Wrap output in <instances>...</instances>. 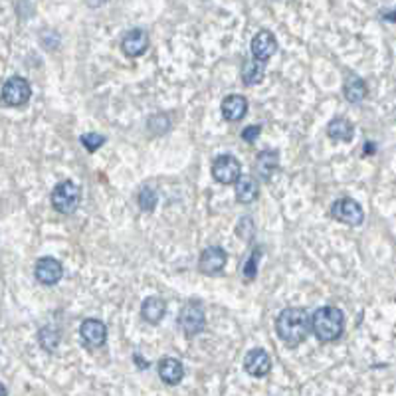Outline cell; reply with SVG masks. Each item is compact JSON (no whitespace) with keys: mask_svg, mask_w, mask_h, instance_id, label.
Listing matches in <instances>:
<instances>
[{"mask_svg":"<svg viewBox=\"0 0 396 396\" xmlns=\"http://www.w3.org/2000/svg\"><path fill=\"white\" fill-rule=\"evenodd\" d=\"M311 331V317L303 307H286L275 319V333L287 347H298Z\"/></svg>","mask_w":396,"mask_h":396,"instance_id":"obj_1","label":"cell"},{"mask_svg":"<svg viewBox=\"0 0 396 396\" xmlns=\"http://www.w3.org/2000/svg\"><path fill=\"white\" fill-rule=\"evenodd\" d=\"M311 331L321 343L337 341L345 331V315L335 305L319 307L311 315Z\"/></svg>","mask_w":396,"mask_h":396,"instance_id":"obj_2","label":"cell"},{"mask_svg":"<svg viewBox=\"0 0 396 396\" xmlns=\"http://www.w3.org/2000/svg\"><path fill=\"white\" fill-rule=\"evenodd\" d=\"M80 203H82V191L76 182L64 180V182L55 184L54 192H52V206L60 214H74Z\"/></svg>","mask_w":396,"mask_h":396,"instance_id":"obj_3","label":"cell"},{"mask_svg":"<svg viewBox=\"0 0 396 396\" xmlns=\"http://www.w3.org/2000/svg\"><path fill=\"white\" fill-rule=\"evenodd\" d=\"M206 315L205 307L198 301H189L178 315V327L182 329V333L187 337H194L198 333L205 331Z\"/></svg>","mask_w":396,"mask_h":396,"instance_id":"obj_4","label":"cell"},{"mask_svg":"<svg viewBox=\"0 0 396 396\" xmlns=\"http://www.w3.org/2000/svg\"><path fill=\"white\" fill-rule=\"evenodd\" d=\"M331 216L347 226H361L365 220V210L356 200L345 196L331 205Z\"/></svg>","mask_w":396,"mask_h":396,"instance_id":"obj_5","label":"cell"},{"mask_svg":"<svg viewBox=\"0 0 396 396\" xmlns=\"http://www.w3.org/2000/svg\"><path fill=\"white\" fill-rule=\"evenodd\" d=\"M2 101L10 107H20V105H26L32 96V87L24 78L20 76H12L10 80H6L2 85Z\"/></svg>","mask_w":396,"mask_h":396,"instance_id":"obj_6","label":"cell"},{"mask_svg":"<svg viewBox=\"0 0 396 396\" xmlns=\"http://www.w3.org/2000/svg\"><path fill=\"white\" fill-rule=\"evenodd\" d=\"M212 177L220 184H236L242 177V164L232 155H220L212 163Z\"/></svg>","mask_w":396,"mask_h":396,"instance_id":"obj_7","label":"cell"},{"mask_svg":"<svg viewBox=\"0 0 396 396\" xmlns=\"http://www.w3.org/2000/svg\"><path fill=\"white\" fill-rule=\"evenodd\" d=\"M226 250L220 246H208L203 250L200 258H198V270L205 275H216L224 270L226 266Z\"/></svg>","mask_w":396,"mask_h":396,"instance_id":"obj_8","label":"cell"},{"mask_svg":"<svg viewBox=\"0 0 396 396\" xmlns=\"http://www.w3.org/2000/svg\"><path fill=\"white\" fill-rule=\"evenodd\" d=\"M34 275H36V279L40 282L42 286H55L64 275V266L55 258L46 256V258H40L36 261Z\"/></svg>","mask_w":396,"mask_h":396,"instance_id":"obj_9","label":"cell"},{"mask_svg":"<svg viewBox=\"0 0 396 396\" xmlns=\"http://www.w3.org/2000/svg\"><path fill=\"white\" fill-rule=\"evenodd\" d=\"M147 48H149V34L143 28H133L125 32V36L121 38V50L129 58L143 55L147 52Z\"/></svg>","mask_w":396,"mask_h":396,"instance_id":"obj_10","label":"cell"},{"mask_svg":"<svg viewBox=\"0 0 396 396\" xmlns=\"http://www.w3.org/2000/svg\"><path fill=\"white\" fill-rule=\"evenodd\" d=\"M80 335L87 347H101L107 341V327L99 319H85L80 325Z\"/></svg>","mask_w":396,"mask_h":396,"instance_id":"obj_11","label":"cell"},{"mask_svg":"<svg viewBox=\"0 0 396 396\" xmlns=\"http://www.w3.org/2000/svg\"><path fill=\"white\" fill-rule=\"evenodd\" d=\"M277 52V40L270 30H261L252 38V54L260 62H268Z\"/></svg>","mask_w":396,"mask_h":396,"instance_id":"obj_12","label":"cell"},{"mask_svg":"<svg viewBox=\"0 0 396 396\" xmlns=\"http://www.w3.org/2000/svg\"><path fill=\"white\" fill-rule=\"evenodd\" d=\"M220 111H222V117L230 123H236V121H242L244 115L248 113V99L240 94H232V96L224 97L222 105H220Z\"/></svg>","mask_w":396,"mask_h":396,"instance_id":"obj_13","label":"cell"},{"mask_svg":"<svg viewBox=\"0 0 396 396\" xmlns=\"http://www.w3.org/2000/svg\"><path fill=\"white\" fill-rule=\"evenodd\" d=\"M244 369L252 377H266L272 370V359L264 349H252L244 359Z\"/></svg>","mask_w":396,"mask_h":396,"instance_id":"obj_14","label":"cell"},{"mask_svg":"<svg viewBox=\"0 0 396 396\" xmlns=\"http://www.w3.org/2000/svg\"><path fill=\"white\" fill-rule=\"evenodd\" d=\"M277 169H279V153H277V150L268 149L258 153L254 171H256V175H258L261 180L268 182V180L277 173Z\"/></svg>","mask_w":396,"mask_h":396,"instance_id":"obj_15","label":"cell"},{"mask_svg":"<svg viewBox=\"0 0 396 396\" xmlns=\"http://www.w3.org/2000/svg\"><path fill=\"white\" fill-rule=\"evenodd\" d=\"M159 377H161V381L166 384H171V386H175L182 381V377H184V367H182V363L175 359V356H164L159 361Z\"/></svg>","mask_w":396,"mask_h":396,"instance_id":"obj_16","label":"cell"},{"mask_svg":"<svg viewBox=\"0 0 396 396\" xmlns=\"http://www.w3.org/2000/svg\"><path fill=\"white\" fill-rule=\"evenodd\" d=\"M236 189V200L242 205H252L258 196H260V184L258 180L250 175H242L234 184Z\"/></svg>","mask_w":396,"mask_h":396,"instance_id":"obj_17","label":"cell"},{"mask_svg":"<svg viewBox=\"0 0 396 396\" xmlns=\"http://www.w3.org/2000/svg\"><path fill=\"white\" fill-rule=\"evenodd\" d=\"M166 313V301L163 298H159V295H150L147 300L143 301V305H141V317L150 323V325H157V323H161V319L164 317Z\"/></svg>","mask_w":396,"mask_h":396,"instance_id":"obj_18","label":"cell"},{"mask_svg":"<svg viewBox=\"0 0 396 396\" xmlns=\"http://www.w3.org/2000/svg\"><path fill=\"white\" fill-rule=\"evenodd\" d=\"M327 135L333 141H339V143H349L353 135H355V127L349 119L345 117H335L331 119L327 125Z\"/></svg>","mask_w":396,"mask_h":396,"instance_id":"obj_19","label":"cell"},{"mask_svg":"<svg viewBox=\"0 0 396 396\" xmlns=\"http://www.w3.org/2000/svg\"><path fill=\"white\" fill-rule=\"evenodd\" d=\"M343 96L349 103H361L367 97V83L359 76H349L343 83Z\"/></svg>","mask_w":396,"mask_h":396,"instance_id":"obj_20","label":"cell"},{"mask_svg":"<svg viewBox=\"0 0 396 396\" xmlns=\"http://www.w3.org/2000/svg\"><path fill=\"white\" fill-rule=\"evenodd\" d=\"M264 76H266V62H260L256 58L246 60L244 66H242V82L246 85H258L264 82Z\"/></svg>","mask_w":396,"mask_h":396,"instance_id":"obj_21","label":"cell"},{"mask_svg":"<svg viewBox=\"0 0 396 396\" xmlns=\"http://www.w3.org/2000/svg\"><path fill=\"white\" fill-rule=\"evenodd\" d=\"M38 341H40L42 349H46L48 353H54L60 345V333L52 327H44L38 333Z\"/></svg>","mask_w":396,"mask_h":396,"instance_id":"obj_22","label":"cell"},{"mask_svg":"<svg viewBox=\"0 0 396 396\" xmlns=\"http://www.w3.org/2000/svg\"><path fill=\"white\" fill-rule=\"evenodd\" d=\"M157 200H159V194L150 187H143L137 194V203L141 206V210H145V212H153L157 206Z\"/></svg>","mask_w":396,"mask_h":396,"instance_id":"obj_23","label":"cell"},{"mask_svg":"<svg viewBox=\"0 0 396 396\" xmlns=\"http://www.w3.org/2000/svg\"><path fill=\"white\" fill-rule=\"evenodd\" d=\"M260 258H261V248H256V250L248 256L246 264H244V268H242V275H244L246 282H254V279H256Z\"/></svg>","mask_w":396,"mask_h":396,"instance_id":"obj_24","label":"cell"},{"mask_svg":"<svg viewBox=\"0 0 396 396\" xmlns=\"http://www.w3.org/2000/svg\"><path fill=\"white\" fill-rule=\"evenodd\" d=\"M80 141H82V145L89 150V153H94V150H97L99 147L105 145V137L99 135V133H83V135L80 137Z\"/></svg>","mask_w":396,"mask_h":396,"instance_id":"obj_25","label":"cell"},{"mask_svg":"<svg viewBox=\"0 0 396 396\" xmlns=\"http://www.w3.org/2000/svg\"><path fill=\"white\" fill-rule=\"evenodd\" d=\"M169 127H171V121H169V117H166L164 113H159V115H155V117H150L149 119L150 133H155V135L164 133Z\"/></svg>","mask_w":396,"mask_h":396,"instance_id":"obj_26","label":"cell"},{"mask_svg":"<svg viewBox=\"0 0 396 396\" xmlns=\"http://www.w3.org/2000/svg\"><path fill=\"white\" fill-rule=\"evenodd\" d=\"M260 133H261L260 125H250V127H246V129L242 131V139H244L246 143H254V141L260 137Z\"/></svg>","mask_w":396,"mask_h":396,"instance_id":"obj_27","label":"cell"},{"mask_svg":"<svg viewBox=\"0 0 396 396\" xmlns=\"http://www.w3.org/2000/svg\"><path fill=\"white\" fill-rule=\"evenodd\" d=\"M0 396H6V388H4V384L0 383Z\"/></svg>","mask_w":396,"mask_h":396,"instance_id":"obj_28","label":"cell"}]
</instances>
